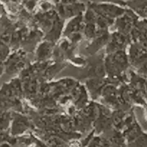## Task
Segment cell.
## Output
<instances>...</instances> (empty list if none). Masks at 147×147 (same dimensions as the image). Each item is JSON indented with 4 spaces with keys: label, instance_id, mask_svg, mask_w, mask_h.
Here are the masks:
<instances>
[{
    "label": "cell",
    "instance_id": "obj_2",
    "mask_svg": "<svg viewBox=\"0 0 147 147\" xmlns=\"http://www.w3.org/2000/svg\"><path fill=\"white\" fill-rule=\"evenodd\" d=\"M89 7L92 9L98 16L110 20H113L114 18L121 17L126 11V9L122 7L108 3H100V4L91 3L89 4Z\"/></svg>",
    "mask_w": 147,
    "mask_h": 147
},
{
    "label": "cell",
    "instance_id": "obj_18",
    "mask_svg": "<svg viewBox=\"0 0 147 147\" xmlns=\"http://www.w3.org/2000/svg\"><path fill=\"white\" fill-rule=\"evenodd\" d=\"M53 1H54V2H55V3H58L60 0H53Z\"/></svg>",
    "mask_w": 147,
    "mask_h": 147
},
{
    "label": "cell",
    "instance_id": "obj_3",
    "mask_svg": "<svg viewBox=\"0 0 147 147\" xmlns=\"http://www.w3.org/2000/svg\"><path fill=\"white\" fill-rule=\"evenodd\" d=\"M137 17L131 10H126L125 14L119 17L116 21V27L119 29V32L129 35L131 32L137 22Z\"/></svg>",
    "mask_w": 147,
    "mask_h": 147
},
{
    "label": "cell",
    "instance_id": "obj_4",
    "mask_svg": "<svg viewBox=\"0 0 147 147\" xmlns=\"http://www.w3.org/2000/svg\"><path fill=\"white\" fill-rule=\"evenodd\" d=\"M86 9L84 4L83 3H74L71 4H60L57 5V10L63 18H69L72 17H77L80 15Z\"/></svg>",
    "mask_w": 147,
    "mask_h": 147
},
{
    "label": "cell",
    "instance_id": "obj_15",
    "mask_svg": "<svg viewBox=\"0 0 147 147\" xmlns=\"http://www.w3.org/2000/svg\"><path fill=\"white\" fill-rule=\"evenodd\" d=\"M111 144L113 147H125L124 140L120 135H116L113 137Z\"/></svg>",
    "mask_w": 147,
    "mask_h": 147
},
{
    "label": "cell",
    "instance_id": "obj_11",
    "mask_svg": "<svg viewBox=\"0 0 147 147\" xmlns=\"http://www.w3.org/2000/svg\"><path fill=\"white\" fill-rule=\"evenodd\" d=\"M98 30L96 29V24L93 23H86L84 32L88 38H95L98 34Z\"/></svg>",
    "mask_w": 147,
    "mask_h": 147
},
{
    "label": "cell",
    "instance_id": "obj_14",
    "mask_svg": "<svg viewBox=\"0 0 147 147\" xmlns=\"http://www.w3.org/2000/svg\"><path fill=\"white\" fill-rule=\"evenodd\" d=\"M50 53V46L47 43H43L38 50V57L40 58H45L48 56Z\"/></svg>",
    "mask_w": 147,
    "mask_h": 147
},
{
    "label": "cell",
    "instance_id": "obj_13",
    "mask_svg": "<svg viewBox=\"0 0 147 147\" xmlns=\"http://www.w3.org/2000/svg\"><path fill=\"white\" fill-rule=\"evenodd\" d=\"M109 143L105 139L100 137H96L90 142L88 147H109Z\"/></svg>",
    "mask_w": 147,
    "mask_h": 147
},
{
    "label": "cell",
    "instance_id": "obj_5",
    "mask_svg": "<svg viewBox=\"0 0 147 147\" xmlns=\"http://www.w3.org/2000/svg\"><path fill=\"white\" fill-rule=\"evenodd\" d=\"M147 59V50L139 43L134 44L130 49V60L134 66L142 65Z\"/></svg>",
    "mask_w": 147,
    "mask_h": 147
},
{
    "label": "cell",
    "instance_id": "obj_8",
    "mask_svg": "<svg viewBox=\"0 0 147 147\" xmlns=\"http://www.w3.org/2000/svg\"><path fill=\"white\" fill-rule=\"evenodd\" d=\"M83 19L82 14L73 18L67 24L65 31V34L69 36V34L73 35V34H77L78 32L80 31L83 27Z\"/></svg>",
    "mask_w": 147,
    "mask_h": 147
},
{
    "label": "cell",
    "instance_id": "obj_19",
    "mask_svg": "<svg viewBox=\"0 0 147 147\" xmlns=\"http://www.w3.org/2000/svg\"><path fill=\"white\" fill-rule=\"evenodd\" d=\"M121 1H123V0H121ZM127 1H130V0H127Z\"/></svg>",
    "mask_w": 147,
    "mask_h": 147
},
{
    "label": "cell",
    "instance_id": "obj_7",
    "mask_svg": "<svg viewBox=\"0 0 147 147\" xmlns=\"http://www.w3.org/2000/svg\"><path fill=\"white\" fill-rule=\"evenodd\" d=\"M131 36L134 40H139L137 43L142 45L147 50V20L136 22L131 31Z\"/></svg>",
    "mask_w": 147,
    "mask_h": 147
},
{
    "label": "cell",
    "instance_id": "obj_16",
    "mask_svg": "<svg viewBox=\"0 0 147 147\" xmlns=\"http://www.w3.org/2000/svg\"><path fill=\"white\" fill-rule=\"evenodd\" d=\"M91 3L96 4H100V3H114V4H119V5H126V2H124L121 0H90Z\"/></svg>",
    "mask_w": 147,
    "mask_h": 147
},
{
    "label": "cell",
    "instance_id": "obj_17",
    "mask_svg": "<svg viewBox=\"0 0 147 147\" xmlns=\"http://www.w3.org/2000/svg\"><path fill=\"white\" fill-rule=\"evenodd\" d=\"M78 0H60L61 4H71L74 3H77Z\"/></svg>",
    "mask_w": 147,
    "mask_h": 147
},
{
    "label": "cell",
    "instance_id": "obj_1",
    "mask_svg": "<svg viewBox=\"0 0 147 147\" xmlns=\"http://www.w3.org/2000/svg\"><path fill=\"white\" fill-rule=\"evenodd\" d=\"M106 66L107 71L112 76L121 73L128 66L127 57L124 52L120 50L110 55L106 60Z\"/></svg>",
    "mask_w": 147,
    "mask_h": 147
},
{
    "label": "cell",
    "instance_id": "obj_9",
    "mask_svg": "<svg viewBox=\"0 0 147 147\" xmlns=\"http://www.w3.org/2000/svg\"><path fill=\"white\" fill-rule=\"evenodd\" d=\"M126 4L141 16L147 17V0H130Z\"/></svg>",
    "mask_w": 147,
    "mask_h": 147
},
{
    "label": "cell",
    "instance_id": "obj_6",
    "mask_svg": "<svg viewBox=\"0 0 147 147\" xmlns=\"http://www.w3.org/2000/svg\"><path fill=\"white\" fill-rule=\"evenodd\" d=\"M130 39L129 35L122 34V33H113L112 35L111 40L109 42L107 50L110 53H116V52L122 50L125 46L129 42Z\"/></svg>",
    "mask_w": 147,
    "mask_h": 147
},
{
    "label": "cell",
    "instance_id": "obj_12",
    "mask_svg": "<svg viewBox=\"0 0 147 147\" xmlns=\"http://www.w3.org/2000/svg\"><path fill=\"white\" fill-rule=\"evenodd\" d=\"M127 147H147V134H143L136 140L129 143Z\"/></svg>",
    "mask_w": 147,
    "mask_h": 147
},
{
    "label": "cell",
    "instance_id": "obj_10",
    "mask_svg": "<svg viewBox=\"0 0 147 147\" xmlns=\"http://www.w3.org/2000/svg\"><path fill=\"white\" fill-rule=\"evenodd\" d=\"M28 127V123L24 118L20 116H17L14 119V123H13L12 132L14 134H19L24 132Z\"/></svg>",
    "mask_w": 147,
    "mask_h": 147
}]
</instances>
